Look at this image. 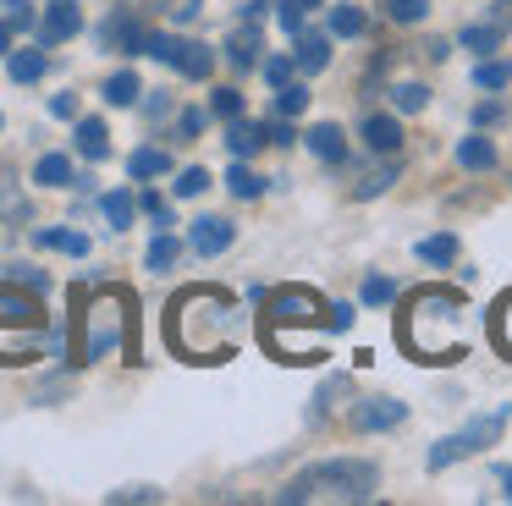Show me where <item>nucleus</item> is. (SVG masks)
<instances>
[{"label": "nucleus", "instance_id": "2f4dec72", "mask_svg": "<svg viewBox=\"0 0 512 506\" xmlns=\"http://www.w3.org/2000/svg\"><path fill=\"white\" fill-rule=\"evenodd\" d=\"M0 17L12 22V33H34V28H39L34 0H0Z\"/></svg>", "mask_w": 512, "mask_h": 506}, {"label": "nucleus", "instance_id": "6ab92c4d", "mask_svg": "<svg viewBox=\"0 0 512 506\" xmlns=\"http://www.w3.org/2000/svg\"><path fill=\"white\" fill-rule=\"evenodd\" d=\"M72 143H78V154H83V160H111V127H105V121L100 116H78V138H72Z\"/></svg>", "mask_w": 512, "mask_h": 506}, {"label": "nucleus", "instance_id": "58836bf2", "mask_svg": "<svg viewBox=\"0 0 512 506\" xmlns=\"http://www.w3.org/2000/svg\"><path fill=\"white\" fill-rule=\"evenodd\" d=\"M386 17L402 22V28H413V22L430 17V0H386Z\"/></svg>", "mask_w": 512, "mask_h": 506}, {"label": "nucleus", "instance_id": "c9c22d12", "mask_svg": "<svg viewBox=\"0 0 512 506\" xmlns=\"http://www.w3.org/2000/svg\"><path fill=\"white\" fill-rule=\"evenodd\" d=\"M397 292H402V286L391 281V275H369V281H364V292H358V303H364V308H386Z\"/></svg>", "mask_w": 512, "mask_h": 506}, {"label": "nucleus", "instance_id": "473e14b6", "mask_svg": "<svg viewBox=\"0 0 512 506\" xmlns=\"http://www.w3.org/2000/svg\"><path fill=\"white\" fill-rule=\"evenodd\" d=\"M391 105H397L402 116H419V110L430 105V88H424V83H397V88H391Z\"/></svg>", "mask_w": 512, "mask_h": 506}, {"label": "nucleus", "instance_id": "603ef678", "mask_svg": "<svg viewBox=\"0 0 512 506\" xmlns=\"http://www.w3.org/2000/svg\"><path fill=\"white\" fill-rule=\"evenodd\" d=\"M144 116H149V121H160V116H171V94H166V88H155V94H149V99H144Z\"/></svg>", "mask_w": 512, "mask_h": 506}, {"label": "nucleus", "instance_id": "09e8293b", "mask_svg": "<svg viewBox=\"0 0 512 506\" xmlns=\"http://www.w3.org/2000/svg\"><path fill=\"white\" fill-rule=\"evenodd\" d=\"M34 209H28L23 193H0V220H28Z\"/></svg>", "mask_w": 512, "mask_h": 506}, {"label": "nucleus", "instance_id": "c85d7f7f", "mask_svg": "<svg viewBox=\"0 0 512 506\" xmlns=\"http://www.w3.org/2000/svg\"><path fill=\"white\" fill-rule=\"evenodd\" d=\"M177 259H182V237L155 231V242H149V253H144V270H171Z\"/></svg>", "mask_w": 512, "mask_h": 506}, {"label": "nucleus", "instance_id": "c03bdc74", "mask_svg": "<svg viewBox=\"0 0 512 506\" xmlns=\"http://www.w3.org/2000/svg\"><path fill=\"white\" fill-rule=\"evenodd\" d=\"M138 209L155 220V231H171V204H166L160 193H138Z\"/></svg>", "mask_w": 512, "mask_h": 506}, {"label": "nucleus", "instance_id": "39448f33", "mask_svg": "<svg viewBox=\"0 0 512 506\" xmlns=\"http://www.w3.org/2000/svg\"><path fill=\"white\" fill-rule=\"evenodd\" d=\"M122 347L133 352V297L122 286H100L78 314V363H100Z\"/></svg>", "mask_w": 512, "mask_h": 506}, {"label": "nucleus", "instance_id": "1a4fd4ad", "mask_svg": "<svg viewBox=\"0 0 512 506\" xmlns=\"http://www.w3.org/2000/svg\"><path fill=\"white\" fill-rule=\"evenodd\" d=\"M402 418H408V402H397V396H364V402H353L347 424H353L358 435H386Z\"/></svg>", "mask_w": 512, "mask_h": 506}, {"label": "nucleus", "instance_id": "72a5a7b5", "mask_svg": "<svg viewBox=\"0 0 512 506\" xmlns=\"http://www.w3.org/2000/svg\"><path fill=\"white\" fill-rule=\"evenodd\" d=\"M391 182H397V154H386V165H380V171H369L364 182L353 187V198H375V193H386Z\"/></svg>", "mask_w": 512, "mask_h": 506}, {"label": "nucleus", "instance_id": "3c124183", "mask_svg": "<svg viewBox=\"0 0 512 506\" xmlns=\"http://www.w3.org/2000/svg\"><path fill=\"white\" fill-rule=\"evenodd\" d=\"M50 116H56V121H78V94H56V99H50Z\"/></svg>", "mask_w": 512, "mask_h": 506}, {"label": "nucleus", "instance_id": "49530a36", "mask_svg": "<svg viewBox=\"0 0 512 506\" xmlns=\"http://www.w3.org/2000/svg\"><path fill=\"white\" fill-rule=\"evenodd\" d=\"M347 391H353V380H347V374H336V380H325V385H320V396H314V413H325V407H331L336 396H347Z\"/></svg>", "mask_w": 512, "mask_h": 506}, {"label": "nucleus", "instance_id": "bf43d9fd", "mask_svg": "<svg viewBox=\"0 0 512 506\" xmlns=\"http://www.w3.org/2000/svg\"><path fill=\"white\" fill-rule=\"evenodd\" d=\"M12 44H17V33H12V22H6V17H0V55H6V50H12Z\"/></svg>", "mask_w": 512, "mask_h": 506}, {"label": "nucleus", "instance_id": "052dcab7", "mask_svg": "<svg viewBox=\"0 0 512 506\" xmlns=\"http://www.w3.org/2000/svg\"><path fill=\"white\" fill-rule=\"evenodd\" d=\"M287 6H298V11H303V17H309V11H314V6H320V0H287Z\"/></svg>", "mask_w": 512, "mask_h": 506}, {"label": "nucleus", "instance_id": "7c9ffc66", "mask_svg": "<svg viewBox=\"0 0 512 506\" xmlns=\"http://www.w3.org/2000/svg\"><path fill=\"white\" fill-rule=\"evenodd\" d=\"M331 33H336V39H364L369 17L358 6H331Z\"/></svg>", "mask_w": 512, "mask_h": 506}, {"label": "nucleus", "instance_id": "423d86ee", "mask_svg": "<svg viewBox=\"0 0 512 506\" xmlns=\"http://www.w3.org/2000/svg\"><path fill=\"white\" fill-rule=\"evenodd\" d=\"M45 341V303L17 281H0V363H28Z\"/></svg>", "mask_w": 512, "mask_h": 506}, {"label": "nucleus", "instance_id": "e2e57ef3", "mask_svg": "<svg viewBox=\"0 0 512 506\" xmlns=\"http://www.w3.org/2000/svg\"><path fill=\"white\" fill-rule=\"evenodd\" d=\"M0 127H6V116H0Z\"/></svg>", "mask_w": 512, "mask_h": 506}, {"label": "nucleus", "instance_id": "9d476101", "mask_svg": "<svg viewBox=\"0 0 512 506\" xmlns=\"http://www.w3.org/2000/svg\"><path fill=\"white\" fill-rule=\"evenodd\" d=\"M232 242H237V226L226 215H199V220H188V242L182 248H193L199 259H221Z\"/></svg>", "mask_w": 512, "mask_h": 506}, {"label": "nucleus", "instance_id": "37998d69", "mask_svg": "<svg viewBox=\"0 0 512 506\" xmlns=\"http://www.w3.org/2000/svg\"><path fill=\"white\" fill-rule=\"evenodd\" d=\"M265 143H276V149H292V143H298V127H292V116H270V121H265Z\"/></svg>", "mask_w": 512, "mask_h": 506}, {"label": "nucleus", "instance_id": "864d4df0", "mask_svg": "<svg viewBox=\"0 0 512 506\" xmlns=\"http://www.w3.org/2000/svg\"><path fill=\"white\" fill-rule=\"evenodd\" d=\"M501 121V105L496 99H485V105H474V127H496Z\"/></svg>", "mask_w": 512, "mask_h": 506}, {"label": "nucleus", "instance_id": "6e6d98bb", "mask_svg": "<svg viewBox=\"0 0 512 506\" xmlns=\"http://www.w3.org/2000/svg\"><path fill=\"white\" fill-rule=\"evenodd\" d=\"M270 0H243V22H265Z\"/></svg>", "mask_w": 512, "mask_h": 506}, {"label": "nucleus", "instance_id": "a878e982", "mask_svg": "<svg viewBox=\"0 0 512 506\" xmlns=\"http://www.w3.org/2000/svg\"><path fill=\"white\" fill-rule=\"evenodd\" d=\"M138 94H144L138 72H111V77H105V88H100V99H105V105H116V110H133Z\"/></svg>", "mask_w": 512, "mask_h": 506}, {"label": "nucleus", "instance_id": "2eb2a0df", "mask_svg": "<svg viewBox=\"0 0 512 506\" xmlns=\"http://www.w3.org/2000/svg\"><path fill=\"white\" fill-rule=\"evenodd\" d=\"M6 72H12V83H39V77L50 72V50L45 44H23V50H6Z\"/></svg>", "mask_w": 512, "mask_h": 506}, {"label": "nucleus", "instance_id": "ddd939ff", "mask_svg": "<svg viewBox=\"0 0 512 506\" xmlns=\"http://www.w3.org/2000/svg\"><path fill=\"white\" fill-rule=\"evenodd\" d=\"M298 138L309 143V154H314V160H325V165H342L347 160V132L336 127V121H320V127L298 132Z\"/></svg>", "mask_w": 512, "mask_h": 506}, {"label": "nucleus", "instance_id": "bb28decb", "mask_svg": "<svg viewBox=\"0 0 512 506\" xmlns=\"http://www.w3.org/2000/svg\"><path fill=\"white\" fill-rule=\"evenodd\" d=\"M265 187H270V176H259V171H254V160H237L232 171H226V193L243 198V204H248V198H259Z\"/></svg>", "mask_w": 512, "mask_h": 506}, {"label": "nucleus", "instance_id": "f03ea898", "mask_svg": "<svg viewBox=\"0 0 512 506\" xmlns=\"http://www.w3.org/2000/svg\"><path fill=\"white\" fill-rule=\"evenodd\" d=\"M259 341L281 363H320V330H331V303L309 286H281L259 297Z\"/></svg>", "mask_w": 512, "mask_h": 506}, {"label": "nucleus", "instance_id": "f3484780", "mask_svg": "<svg viewBox=\"0 0 512 506\" xmlns=\"http://www.w3.org/2000/svg\"><path fill=\"white\" fill-rule=\"evenodd\" d=\"M364 143H369V154H397L402 149V121L386 116V110L364 116Z\"/></svg>", "mask_w": 512, "mask_h": 506}, {"label": "nucleus", "instance_id": "9b49d317", "mask_svg": "<svg viewBox=\"0 0 512 506\" xmlns=\"http://www.w3.org/2000/svg\"><path fill=\"white\" fill-rule=\"evenodd\" d=\"M39 44H67V39H78L83 33V11H78V0H50L45 11H39Z\"/></svg>", "mask_w": 512, "mask_h": 506}, {"label": "nucleus", "instance_id": "a19ab883", "mask_svg": "<svg viewBox=\"0 0 512 506\" xmlns=\"http://www.w3.org/2000/svg\"><path fill=\"white\" fill-rule=\"evenodd\" d=\"M204 121H210V110H199V105L177 110V143H193L204 132Z\"/></svg>", "mask_w": 512, "mask_h": 506}, {"label": "nucleus", "instance_id": "c756f323", "mask_svg": "<svg viewBox=\"0 0 512 506\" xmlns=\"http://www.w3.org/2000/svg\"><path fill=\"white\" fill-rule=\"evenodd\" d=\"M490 341L512 358V292H501L496 308H490Z\"/></svg>", "mask_w": 512, "mask_h": 506}, {"label": "nucleus", "instance_id": "a211bd4d", "mask_svg": "<svg viewBox=\"0 0 512 506\" xmlns=\"http://www.w3.org/2000/svg\"><path fill=\"white\" fill-rule=\"evenodd\" d=\"M259 50H265V39H259V22H243V28L226 39V61H232L237 72H254V66H259Z\"/></svg>", "mask_w": 512, "mask_h": 506}, {"label": "nucleus", "instance_id": "412c9836", "mask_svg": "<svg viewBox=\"0 0 512 506\" xmlns=\"http://www.w3.org/2000/svg\"><path fill=\"white\" fill-rule=\"evenodd\" d=\"M501 44H507V28H501V22H468V28H463V50L468 55H479V61H485V55H496L501 50Z\"/></svg>", "mask_w": 512, "mask_h": 506}, {"label": "nucleus", "instance_id": "aec40b11", "mask_svg": "<svg viewBox=\"0 0 512 506\" xmlns=\"http://www.w3.org/2000/svg\"><path fill=\"white\" fill-rule=\"evenodd\" d=\"M171 171H177V165H171V154L155 149V143H144V149L127 154V176H133V182H155V176H171Z\"/></svg>", "mask_w": 512, "mask_h": 506}, {"label": "nucleus", "instance_id": "a18cd8bd", "mask_svg": "<svg viewBox=\"0 0 512 506\" xmlns=\"http://www.w3.org/2000/svg\"><path fill=\"white\" fill-rule=\"evenodd\" d=\"M105 501H111V506H138V501H160V490H149V484H127V490H111V495H105Z\"/></svg>", "mask_w": 512, "mask_h": 506}, {"label": "nucleus", "instance_id": "4be33fe9", "mask_svg": "<svg viewBox=\"0 0 512 506\" xmlns=\"http://www.w3.org/2000/svg\"><path fill=\"white\" fill-rule=\"evenodd\" d=\"M34 242H39V248H50V253H67V259H83V253H89V237L72 231V226H39Z\"/></svg>", "mask_w": 512, "mask_h": 506}, {"label": "nucleus", "instance_id": "8fccbe9b", "mask_svg": "<svg viewBox=\"0 0 512 506\" xmlns=\"http://www.w3.org/2000/svg\"><path fill=\"white\" fill-rule=\"evenodd\" d=\"M276 17H281V28H287V39H298V33H303V11H298V6L276 0Z\"/></svg>", "mask_w": 512, "mask_h": 506}, {"label": "nucleus", "instance_id": "b1692460", "mask_svg": "<svg viewBox=\"0 0 512 506\" xmlns=\"http://www.w3.org/2000/svg\"><path fill=\"white\" fill-rule=\"evenodd\" d=\"M100 215H105V226H111V231H127V226H133V215H138V198L127 193V187H111V193H100Z\"/></svg>", "mask_w": 512, "mask_h": 506}, {"label": "nucleus", "instance_id": "79ce46f5", "mask_svg": "<svg viewBox=\"0 0 512 506\" xmlns=\"http://www.w3.org/2000/svg\"><path fill=\"white\" fill-rule=\"evenodd\" d=\"M210 116H221V121L243 116V94H237V88H215V94H210Z\"/></svg>", "mask_w": 512, "mask_h": 506}, {"label": "nucleus", "instance_id": "0eeeda50", "mask_svg": "<svg viewBox=\"0 0 512 506\" xmlns=\"http://www.w3.org/2000/svg\"><path fill=\"white\" fill-rule=\"evenodd\" d=\"M507 418H512V407H496V413L474 418V424H468V429H457V435L435 440V446H430V457H424V468H430V473H441V468H452V462H463V457H479L485 446H496V440H501Z\"/></svg>", "mask_w": 512, "mask_h": 506}, {"label": "nucleus", "instance_id": "e433bc0d", "mask_svg": "<svg viewBox=\"0 0 512 506\" xmlns=\"http://www.w3.org/2000/svg\"><path fill=\"white\" fill-rule=\"evenodd\" d=\"M210 182H215V176L204 171V165H188V171H177V182H171V193H177V198H199Z\"/></svg>", "mask_w": 512, "mask_h": 506}, {"label": "nucleus", "instance_id": "7ed1b4c3", "mask_svg": "<svg viewBox=\"0 0 512 506\" xmlns=\"http://www.w3.org/2000/svg\"><path fill=\"white\" fill-rule=\"evenodd\" d=\"M408 358L419 363H452L463 358V336H468V297L457 286H424L408 297L397 325Z\"/></svg>", "mask_w": 512, "mask_h": 506}, {"label": "nucleus", "instance_id": "f704fd0d", "mask_svg": "<svg viewBox=\"0 0 512 506\" xmlns=\"http://www.w3.org/2000/svg\"><path fill=\"white\" fill-rule=\"evenodd\" d=\"M303 110H309V88H303V83H281V88H276V116H292V121H298Z\"/></svg>", "mask_w": 512, "mask_h": 506}, {"label": "nucleus", "instance_id": "f8f14e48", "mask_svg": "<svg viewBox=\"0 0 512 506\" xmlns=\"http://www.w3.org/2000/svg\"><path fill=\"white\" fill-rule=\"evenodd\" d=\"M226 149H232V160H254V154H265V121H248V116H232L226 121Z\"/></svg>", "mask_w": 512, "mask_h": 506}, {"label": "nucleus", "instance_id": "20e7f679", "mask_svg": "<svg viewBox=\"0 0 512 506\" xmlns=\"http://www.w3.org/2000/svg\"><path fill=\"white\" fill-rule=\"evenodd\" d=\"M380 495V462L369 457H325L314 468H303L298 479H287L276 490L281 506H303V501H342V506H358V501H375Z\"/></svg>", "mask_w": 512, "mask_h": 506}, {"label": "nucleus", "instance_id": "4d7b16f0", "mask_svg": "<svg viewBox=\"0 0 512 506\" xmlns=\"http://www.w3.org/2000/svg\"><path fill=\"white\" fill-rule=\"evenodd\" d=\"M490 22H501V28H507V22H512V0H490Z\"/></svg>", "mask_w": 512, "mask_h": 506}, {"label": "nucleus", "instance_id": "13d9d810", "mask_svg": "<svg viewBox=\"0 0 512 506\" xmlns=\"http://www.w3.org/2000/svg\"><path fill=\"white\" fill-rule=\"evenodd\" d=\"M424 50H430V61H446V55H452V44H446V39H424Z\"/></svg>", "mask_w": 512, "mask_h": 506}, {"label": "nucleus", "instance_id": "393cba45", "mask_svg": "<svg viewBox=\"0 0 512 506\" xmlns=\"http://www.w3.org/2000/svg\"><path fill=\"white\" fill-rule=\"evenodd\" d=\"M413 253H419V259L430 264V270H452L457 253H463V248H457L452 231H435V237H419V248H413Z\"/></svg>", "mask_w": 512, "mask_h": 506}, {"label": "nucleus", "instance_id": "4c0bfd02", "mask_svg": "<svg viewBox=\"0 0 512 506\" xmlns=\"http://www.w3.org/2000/svg\"><path fill=\"white\" fill-rule=\"evenodd\" d=\"M474 83L479 88H507L512 83V61H490V55H485V61L474 66Z\"/></svg>", "mask_w": 512, "mask_h": 506}, {"label": "nucleus", "instance_id": "cd10ccee", "mask_svg": "<svg viewBox=\"0 0 512 506\" xmlns=\"http://www.w3.org/2000/svg\"><path fill=\"white\" fill-rule=\"evenodd\" d=\"M34 182L39 187H72V154H39V165H34Z\"/></svg>", "mask_w": 512, "mask_h": 506}, {"label": "nucleus", "instance_id": "680f3d73", "mask_svg": "<svg viewBox=\"0 0 512 506\" xmlns=\"http://www.w3.org/2000/svg\"><path fill=\"white\" fill-rule=\"evenodd\" d=\"M501 495H507V501H512V468L501 473Z\"/></svg>", "mask_w": 512, "mask_h": 506}, {"label": "nucleus", "instance_id": "de8ad7c7", "mask_svg": "<svg viewBox=\"0 0 512 506\" xmlns=\"http://www.w3.org/2000/svg\"><path fill=\"white\" fill-rule=\"evenodd\" d=\"M292 72H298V66H292V55H270V61H265V83L270 88L292 83Z\"/></svg>", "mask_w": 512, "mask_h": 506}, {"label": "nucleus", "instance_id": "6e6552de", "mask_svg": "<svg viewBox=\"0 0 512 506\" xmlns=\"http://www.w3.org/2000/svg\"><path fill=\"white\" fill-rule=\"evenodd\" d=\"M144 17H138V6H116L111 17L94 28V39H100V50H122V55H144Z\"/></svg>", "mask_w": 512, "mask_h": 506}, {"label": "nucleus", "instance_id": "4468645a", "mask_svg": "<svg viewBox=\"0 0 512 506\" xmlns=\"http://www.w3.org/2000/svg\"><path fill=\"white\" fill-rule=\"evenodd\" d=\"M171 72H182L188 83H204V77L215 72V50L204 39H177V61H171Z\"/></svg>", "mask_w": 512, "mask_h": 506}, {"label": "nucleus", "instance_id": "5701e85b", "mask_svg": "<svg viewBox=\"0 0 512 506\" xmlns=\"http://www.w3.org/2000/svg\"><path fill=\"white\" fill-rule=\"evenodd\" d=\"M496 143L485 138V132H468L463 143H457V165H463V171H496Z\"/></svg>", "mask_w": 512, "mask_h": 506}, {"label": "nucleus", "instance_id": "ea45409f", "mask_svg": "<svg viewBox=\"0 0 512 506\" xmlns=\"http://www.w3.org/2000/svg\"><path fill=\"white\" fill-rule=\"evenodd\" d=\"M6 281H17V286H28V292H39L45 297L50 292V275L39 270V264H12V270H6Z\"/></svg>", "mask_w": 512, "mask_h": 506}, {"label": "nucleus", "instance_id": "5fc2aeb1", "mask_svg": "<svg viewBox=\"0 0 512 506\" xmlns=\"http://www.w3.org/2000/svg\"><path fill=\"white\" fill-rule=\"evenodd\" d=\"M199 11H204V0H177V6H171V17H177V22H193Z\"/></svg>", "mask_w": 512, "mask_h": 506}, {"label": "nucleus", "instance_id": "dca6fc26", "mask_svg": "<svg viewBox=\"0 0 512 506\" xmlns=\"http://www.w3.org/2000/svg\"><path fill=\"white\" fill-rule=\"evenodd\" d=\"M292 66H298V72H325V66H331V33L303 28L298 39H292Z\"/></svg>", "mask_w": 512, "mask_h": 506}, {"label": "nucleus", "instance_id": "f257e3e1", "mask_svg": "<svg viewBox=\"0 0 512 506\" xmlns=\"http://www.w3.org/2000/svg\"><path fill=\"white\" fill-rule=\"evenodd\" d=\"M243 314L221 286H188L166 314V341L182 352L188 363H221L232 358Z\"/></svg>", "mask_w": 512, "mask_h": 506}]
</instances>
